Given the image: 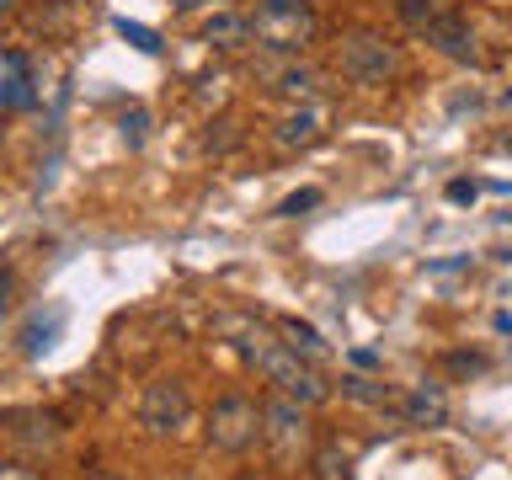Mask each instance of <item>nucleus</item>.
<instances>
[{
	"mask_svg": "<svg viewBox=\"0 0 512 480\" xmlns=\"http://www.w3.org/2000/svg\"><path fill=\"white\" fill-rule=\"evenodd\" d=\"M240 347H246V358L278 384V395L299 400V406H320V400L331 395V384L320 379V368L310 358H299L288 342H267L262 331H240Z\"/></svg>",
	"mask_w": 512,
	"mask_h": 480,
	"instance_id": "1",
	"label": "nucleus"
},
{
	"mask_svg": "<svg viewBox=\"0 0 512 480\" xmlns=\"http://www.w3.org/2000/svg\"><path fill=\"white\" fill-rule=\"evenodd\" d=\"M315 27L320 16L310 0H256L251 11V43H262L267 54H283V59H294L315 38Z\"/></svg>",
	"mask_w": 512,
	"mask_h": 480,
	"instance_id": "2",
	"label": "nucleus"
},
{
	"mask_svg": "<svg viewBox=\"0 0 512 480\" xmlns=\"http://www.w3.org/2000/svg\"><path fill=\"white\" fill-rule=\"evenodd\" d=\"M336 70H342L352 86H390L400 75V48L384 38V32L352 27L336 38Z\"/></svg>",
	"mask_w": 512,
	"mask_h": 480,
	"instance_id": "3",
	"label": "nucleus"
},
{
	"mask_svg": "<svg viewBox=\"0 0 512 480\" xmlns=\"http://www.w3.org/2000/svg\"><path fill=\"white\" fill-rule=\"evenodd\" d=\"M203 438L219 448V454H246V448L262 438V406L251 395H219L203 416Z\"/></svg>",
	"mask_w": 512,
	"mask_h": 480,
	"instance_id": "4",
	"label": "nucleus"
},
{
	"mask_svg": "<svg viewBox=\"0 0 512 480\" xmlns=\"http://www.w3.org/2000/svg\"><path fill=\"white\" fill-rule=\"evenodd\" d=\"M192 416V400H187V384L182 379H155L144 384L139 395V427H150L155 438H171V432H182Z\"/></svg>",
	"mask_w": 512,
	"mask_h": 480,
	"instance_id": "5",
	"label": "nucleus"
},
{
	"mask_svg": "<svg viewBox=\"0 0 512 480\" xmlns=\"http://www.w3.org/2000/svg\"><path fill=\"white\" fill-rule=\"evenodd\" d=\"M38 102V75L22 48H0V112H22Z\"/></svg>",
	"mask_w": 512,
	"mask_h": 480,
	"instance_id": "6",
	"label": "nucleus"
},
{
	"mask_svg": "<svg viewBox=\"0 0 512 480\" xmlns=\"http://www.w3.org/2000/svg\"><path fill=\"white\" fill-rule=\"evenodd\" d=\"M320 139H326V107L320 102H299L294 112H283L278 128H272V144H278V150H310Z\"/></svg>",
	"mask_w": 512,
	"mask_h": 480,
	"instance_id": "7",
	"label": "nucleus"
},
{
	"mask_svg": "<svg viewBox=\"0 0 512 480\" xmlns=\"http://www.w3.org/2000/svg\"><path fill=\"white\" fill-rule=\"evenodd\" d=\"M262 438H272V448H278L283 459H294V448L304 443V411H299V400L278 395L272 406H262Z\"/></svg>",
	"mask_w": 512,
	"mask_h": 480,
	"instance_id": "8",
	"label": "nucleus"
},
{
	"mask_svg": "<svg viewBox=\"0 0 512 480\" xmlns=\"http://www.w3.org/2000/svg\"><path fill=\"white\" fill-rule=\"evenodd\" d=\"M422 38L438 48L443 59H454V64H480V38L464 27V16H454V11L438 16L432 27H422Z\"/></svg>",
	"mask_w": 512,
	"mask_h": 480,
	"instance_id": "9",
	"label": "nucleus"
},
{
	"mask_svg": "<svg viewBox=\"0 0 512 480\" xmlns=\"http://www.w3.org/2000/svg\"><path fill=\"white\" fill-rule=\"evenodd\" d=\"M272 91L288 96V102H315L320 96V70H310V64H299V59H283L278 70H272Z\"/></svg>",
	"mask_w": 512,
	"mask_h": 480,
	"instance_id": "10",
	"label": "nucleus"
},
{
	"mask_svg": "<svg viewBox=\"0 0 512 480\" xmlns=\"http://www.w3.org/2000/svg\"><path fill=\"white\" fill-rule=\"evenodd\" d=\"M400 411H406L411 427H443L448 422V400H443L438 384H416V390L400 400Z\"/></svg>",
	"mask_w": 512,
	"mask_h": 480,
	"instance_id": "11",
	"label": "nucleus"
},
{
	"mask_svg": "<svg viewBox=\"0 0 512 480\" xmlns=\"http://www.w3.org/2000/svg\"><path fill=\"white\" fill-rule=\"evenodd\" d=\"M203 43H214V48H240V43H251V16H235V11L208 16V22H203Z\"/></svg>",
	"mask_w": 512,
	"mask_h": 480,
	"instance_id": "12",
	"label": "nucleus"
},
{
	"mask_svg": "<svg viewBox=\"0 0 512 480\" xmlns=\"http://www.w3.org/2000/svg\"><path fill=\"white\" fill-rule=\"evenodd\" d=\"M59 326H64V310H48V315L38 310V315H32L27 326H22V352H27V358H38V352H48V347H54Z\"/></svg>",
	"mask_w": 512,
	"mask_h": 480,
	"instance_id": "13",
	"label": "nucleus"
},
{
	"mask_svg": "<svg viewBox=\"0 0 512 480\" xmlns=\"http://www.w3.org/2000/svg\"><path fill=\"white\" fill-rule=\"evenodd\" d=\"M448 11H454L448 0H395V16H400V22H406L411 32L432 27V22H438V16H448Z\"/></svg>",
	"mask_w": 512,
	"mask_h": 480,
	"instance_id": "14",
	"label": "nucleus"
},
{
	"mask_svg": "<svg viewBox=\"0 0 512 480\" xmlns=\"http://www.w3.org/2000/svg\"><path fill=\"white\" fill-rule=\"evenodd\" d=\"M283 342L299 352V358H326V342H320V331L315 326H304V320H283Z\"/></svg>",
	"mask_w": 512,
	"mask_h": 480,
	"instance_id": "15",
	"label": "nucleus"
},
{
	"mask_svg": "<svg viewBox=\"0 0 512 480\" xmlns=\"http://www.w3.org/2000/svg\"><path fill=\"white\" fill-rule=\"evenodd\" d=\"M315 480H352V454L342 443H326L315 454Z\"/></svg>",
	"mask_w": 512,
	"mask_h": 480,
	"instance_id": "16",
	"label": "nucleus"
},
{
	"mask_svg": "<svg viewBox=\"0 0 512 480\" xmlns=\"http://www.w3.org/2000/svg\"><path fill=\"white\" fill-rule=\"evenodd\" d=\"M342 395H352V400H363V406H400V400L384 390V384H374V379H363V374H347L342 379Z\"/></svg>",
	"mask_w": 512,
	"mask_h": 480,
	"instance_id": "17",
	"label": "nucleus"
},
{
	"mask_svg": "<svg viewBox=\"0 0 512 480\" xmlns=\"http://www.w3.org/2000/svg\"><path fill=\"white\" fill-rule=\"evenodd\" d=\"M112 27H118V38H123V43H134L139 54H160V32L139 27V22H128V16H118V22H112Z\"/></svg>",
	"mask_w": 512,
	"mask_h": 480,
	"instance_id": "18",
	"label": "nucleus"
},
{
	"mask_svg": "<svg viewBox=\"0 0 512 480\" xmlns=\"http://www.w3.org/2000/svg\"><path fill=\"white\" fill-rule=\"evenodd\" d=\"M315 203H320V192H315V187H304V192H294V198H283V203H278V219H299L304 208H315Z\"/></svg>",
	"mask_w": 512,
	"mask_h": 480,
	"instance_id": "19",
	"label": "nucleus"
},
{
	"mask_svg": "<svg viewBox=\"0 0 512 480\" xmlns=\"http://www.w3.org/2000/svg\"><path fill=\"white\" fill-rule=\"evenodd\" d=\"M144 128H150V112H144V107H134V112H123V139L134 144V150H139V144H144Z\"/></svg>",
	"mask_w": 512,
	"mask_h": 480,
	"instance_id": "20",
	"label": "nucleus"
},
{
	"mask_svg": "<svg viewBox=\"0 0 512 480\" xmlns=\"http://www.w3.org/2000/svg\"><path fill=\"white\" fill-rule=\"evenodd\" d=\"M0 480H43V475L32 470V464H22V459H6L0 464Z\"/></svg>",
	"mask_w": 512,
	"mask_h": 480,
	"instance_id": "21",
	"label": "nucleus"
},
{
	"mask_svg": "<svg viewBox=\"0 0 512 480\" xmlns=\"http://www.w3.org/2000/svg\"><path fill=\"white\" fill-rule=\"evenodd\" d=\"M475 182H448V203H475Z\"/></svg>",
	"mask_w": 512,
	"mask_h": 480,
	"instance_id": "22",
	"label": "nucleus"
},
{
	"mask_svg": "<svg viewBox=\"0 0 512 480\" xmlns=\"http://www.w3.org/2000/svg\"><path fill=\"white\" fill-rule=\"evenodd\" d=\"M11 288H16L11 267H0V320H6V310H11Z\"/></svg>",
	"mask_w": 512,
	"mask_h": 480,
	"instance_id": "23",
	"label": "nucleus"
},
{
	"mask_svg": "<svg viewBox=\"0 0 512 480\" xmlns=\"http://www.w3.org/2000/svg\"><path fill=\"white\" fill-rule=\"evenodd\" d=\"M22 11V0H0V22H6V16H16Z\"/></svg>",
	"mask_w": 512,
	"mask_h": 480,
	"instance_id": "24",
	"label": "nucleus"
},
{
	"mask_svg": "<svg viewBox=\"0 0 512 480\" xmlns=\"http://www.w3.org/2000/svg\"><path fill=\"white\" fill-rule=\"evenodd\" d=\"M176 6H182V11H187V6H208V0H176Z\"/></svg>",
	"mask_w": 512,
	"mask_h": 480,
	"instance_id": "25",
	"label": "nucleus"
},
{
	"mask_svg": "<svg viewBox=\"0 0 512 480\" xmlns=\"http://www.w3.org/2000/svg\"><path fill=\"white\" fill-rule=\"evenodd\" d=\"M502 150H512V134H507V139H502Z\"/></svg>",
	"mask_w": 512,
	"mask_h": 480,
	"instance_id": "26",
	"label": "nucleus"
},
{
	"mask_svg": "<svg viewBox=\"0 0 512 480\" xmlns=\"http://www.w3.org/2000/svg\"><path fill=\"white\" fill-rule=\"evenodd\" d=\"M502 102H507V107H512V91H507V96H502Z\"/></svg>",
	"mask_w": 512,
	"mask_h": 480,
	"instance_id": "27",
	"label": "nucleus"
},
{
	"mask_svg": "<svg viewBox=\"0 0 512 480\" xmlns=\"http://www.w3.org/2000/svg\"><path fill=\"white\" fill-rule=\"evenodd\" d=\"M96 480H118V475H96Z\"/></svg>",
	"mask_w": 512,
	"mask_h": 480,
	"instance_id": "28",
	"label": "nucleus"
}]
</instances>
